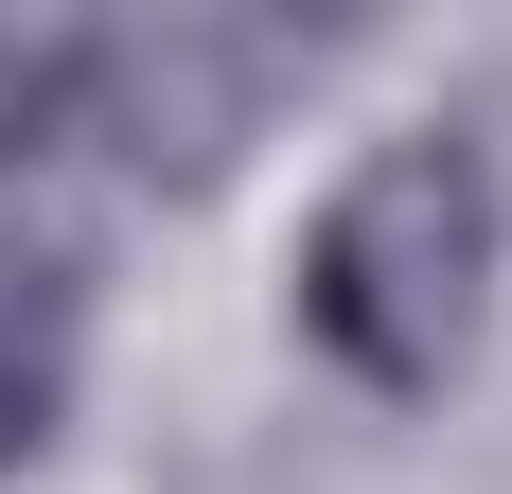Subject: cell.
Listing matches in <instances>:
<instances>
[{
  "label": "cell",
  "mask_w": 512,
  "mask_h": 494,
  "mask_svg": "<svg viewBox=\"0 0 512 494\" xmlns=\"http://www.w3.org/2000/svg\"><path fill=\"white\" fill-rule=\"evenodd\" d=\"M318 71L283 18H0V195L53 177H212Z\"/></svg>",
  "instance_id": "cell-1"
},
{
  "label": "cell",
  "mask_w": 512,
  "mask_h": 494,
  "mask_svg": "<svg viewBox=\"0 0 512 494\" xmlns=\"http://www.w3.org/2000/svg\"><path fill=\"white\" fill-rule=\"evenodd\" d=\"M477 300H495V159L460 124H389L301 230V336L371 406H424L477 353Z\"/></svg>",
  "instance_id": "cell-2"
},
{
  "label": "cell",
  "mask_w": 512,
  "mask_h": 494,
  "mask_svg": "<svg viewBox=\"0 0 512 494\" xmlns=\"http://www.w3.org/2000/svg\"><path fill=\"white\" fill-rule=\"evenodd\" d=\"M89 371V230L53 195H0V477H36Z\"/></svg>",
  "instance_id": "cell-3"
}]
</instances>
